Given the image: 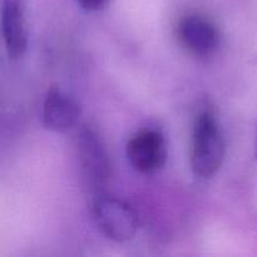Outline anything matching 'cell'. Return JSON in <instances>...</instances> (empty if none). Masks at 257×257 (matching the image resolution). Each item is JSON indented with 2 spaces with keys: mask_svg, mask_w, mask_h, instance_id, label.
Masks as SVG:
<instances>
[{
  "mask_svg": "<svg viewBox=\"0 0 257 257\" xmlns=\"http://www.w3.org/2000/svg\"><path fill=\"white\" fill-rule=\"evenodd\" d=\"M92 215L100 232L114 242H127L137 233L140 218L135 208L125 201L100 196L92 203Z\"/></svg>",
  "mask_w": 257,
  "mask_h": 257,
  "instance_id": "cell-2",
  "label": "cell"
},
{
  "mask_svg": "<svg viewBox=\"0 0 257 257\" xmlns=\"http://www.w3.org/2000/svg\"><path fill=\"white\" fill-rule=\"evenodd\" d=\"M2 34L10 59H19L28 48L24 0H3Z\"/></svg>",
  "mask_w": 257,
  "mask_h": 257,
  "instance_id": "cell-7",
  "label": "cell"
},
{
  "mask_svg": "<svg viewBox=\"0 0 257 257\" xmlns=\"http://www.w3.org/2000/svg\"><path fill=\"white\" fill-rule=\"evenodd\" d=\"M109 0H77L80 8H83L87 12H99L105 5L108 4Z\"/></svg>",
  "mask_w": 257,
  "mask_h": 257,
  "instance_id": "cell-8",
  "label": "cell"
},
{
  "mask_svg": "<svg viewBox=\"0 0 257 257\" xmlns=\"http://www.w3.org/2000/svg\"><path fill=\"white\" fill-rule=\"evenodd\" d=\"M226 145L217 115L210 108L202 109L195 118L191 137L190 165L198 178L213 177L222 167Z\"/></svg>",
  "mask_w": 257,
  "mask_h": 257,
  "instance_id": "cell-1",
  "label": "cell"
},
{
  "mask_svg": "<svg viewBox=\"0 0 257 257\" xmlns=\"http://www.w3.org/2000/svg\"><path fill=\"white\" fill-rule=\"evenodd\" d=\"M127 158L130 165L142 175L158 172L167 161V143L157 130H142L128 140Z\"/></svg>",
  "mask_w": 257,
  "mask_h": 257,
  "instance_id": "cell-4",
  "label": "cell"
},
{
  "mask_svg": "<svg viewBox=\"0 0 257 257\" xmlns=\"http://www.w3.org/2000/svg\"><path fill=\"white\" fill-rule=\"evenodd\" d=\"M77 151L88 182L93 187L105 185L112 176V165L99 136L90 128H83L77 136Z\"/></svg>",
  "mask_w": 257,
  "mask_h": 257,
  "instance_id": "cell-5",
  "label": "cell"
},
{
  "mask_svg": "<svg viewBox=\"0 0 257 257\" xmlns=\"http://www.w3.org/2000/svg\"><path fill=\"white\" fill-rule=\"evenodd\" d=\"M80 109L78 103L57 85H52L45 94L42 107V122L52 132H65L77 124Z\"/></svg>",
  "mask_w": 257,
  "mask_h": 257,
  "instance_id": "cell-6",
  "label": "cell"
},
{
  "mask_svg": "<svg viewBox=\"0 0 257 257\" xmlns=\"http://www.w3.org/2000/svg\"><path fill=\"white\" fill-rule=\"evenodd\" d=\"M176 37L188 54L198 58L212 55L218 49L221 42L217 25L212 19L200 13L183 15L176 27Z\"/></svg>",
  "mask_w": 257,
  "mask_h": 257,
  "instance_id": "cell-3",
  "label": "cell"
}]
</instances>
